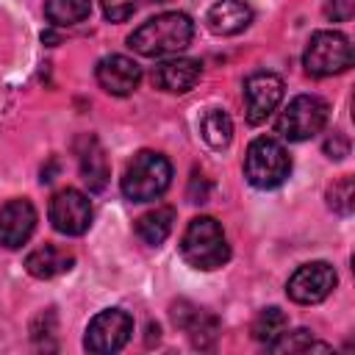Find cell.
<instances>
[{"label":"cell","mask_w":355,"mask_h":355,"mask_svg":"<svg viewBox=\"0 0 355 355\" xmlns=\"http://www.w3.org/2000/svg\"><path fill=\"white\" fill-rule=\"evenodd\" d=\"M191 36H194L191 17L183 11H166V14H158L147 22H141L128 36V44L139 55L155 58V55H169V53L186 50L191 44Z\"/></svg>","instance_id":"obj_1"},{"label":"cell","mask_w":355,"mask_h":355,"mask_svg":"<svg viewBox=\"0 0 355 355\" xmlns=\"http://www.w3.org/2000/svg\"><path fill=\"white\" fill-rule=\"evenodd\" d=\"M180 255L189 266L202 272L225 266L230 258V244L225 239L222 225L214 216H194L183 230Z\"/></svg>","instance_id":"obj_2"},{"label":"cell","mask_w":355,"mask_h":355,"mask_svg":"<svg viewBox=\"0 0 355 355\" xmlns=\"http://www.w3.org/2000/svg\"><path fill=\"white\" fill-rule=\"evenodd\" d=\"M172 183V164L166 155L155 150L136 153L122 175V194L130 202H150L158 200Z\"/></svg>","instance_id":"obj_3"},{"label":"cell","mask_w":355,"mask_h":355,"mask_svg":"<svg viewBox=\"0 0 355 355\" xmlns=\"http://www.w3.org/2000/svg\"><path fill=\"white\" fill-rule=\"evenodd\" d=\"M291 172V158L277 139L258 136L244 155V178L255 189H277Z\"/></svg>","instance_id":"obj_4"},{"label":"cell","mask_w":355,"mask_h":355,"mask_svg":"<svg viewBox=\"0 0 355 355\" xmlns=\"http://www.w3.org/2000/svg\"><path fill=\"white\" fill-rule=\"evenodd\" d=\"M302 67L313 78L341 75L352 67V44L341 31H316L302 53Z\"/></svg>","instance_id":"obj_5"},{"label":"cell","mask_w":355,"mask_h":355,"mask_svg":"<svg viewBox=\"0 0 355 355\" xmlns=\"http://www.w3.org/2000/svg\"><path fill=\"white\" fill-rule=\"evenodd\" d=\"M327 103L316 94H297L277 116V133L288 141H305L313 139L327 125Z\"/></svg>","instance_id":"obj_6"},{"label":"cell","mask_w":355,"mask_h":355,"mask_svg":"<svg viewBox=\"0 0 355 355\" xmlns=\"http://www.w3.org/2000/svg\"><path fill=\"white\" fill-rule=\"evenodd\" d=\"M130 333H133L130 313H125L119 308H105L89 322L83 347L94 355H111V352H119L130 341Z\"/></svg>","instance_id":"obj_7"},{"label":"cell","mask_w":355,"mask_h":355,"mask_svg":"<svg viewBox=\"0 0 355 355\" xmlns=\"http://www.w3.org/2000/svg\"><path fill=\"white\" fill-rule=\"evenodd\" d=\"M338 283L336 269L327 261H311L302 263L286 283V294L300 305H316L322 302Z\"/></svg>","instance_id":"obj_8"},{"label":"cell","mask_w":355,"mask_h":355,"mask_svg":"<svg viewBox=\"0 0 355 355\" xmlns=\"http://www.w3.org/2000/svg\"><path fill=\"white\" fill-rule=\"evenodd\" d=\"M283 78L275 72H255L244 80V114L250 125H261L283 100Z\"/></svg>","instance_id":"obj_9"},{"label":"cell","mask_w":355,"mask_h":355,"mask_svg":"<svg viewBox=\"0 0 355 355\" xmlns=\"http://www.w3.org/2000/svg\"><path fill=\"white\" fill-rule=\"evenodd\" d=\"M50 222L64 236H80L92 225V202L83 191L67 186L50 200Z\"/></svg>","instance_id":"obj_10"},{"label":"cell","mask_w":355,"mask_h":355,"mask_svg":"<svg viewBox=\"0 0 355 355\" xmlns=\"http://www.w3.org/2000/svg\"><path fill=\"white\" fill-rule=\"evenodd\" d=\"M94 78L100 89H105L114 97H128L141 83V67L128 55H105L94 67Z\"/></svg>","instance_id":"obj_11"},{"label":"cell","mask_w":355,"mask_h":355,"mask_svg":"<svg viewBox=\"0 0 355 355\" xmlns=\"http://www.w3.org/2000/svg\"><path fill=\"white\" fill-rule=\"evenodd\" d=\"M172 322L189 333V341L197 347V349H211L219 338V319L186 300L175 302L172 305Z\"/></svg>","instance_id":"obj_12"},{"label":"cell","mask_w":355,"mask_h":355,"mask_svg":"<svg viewBox=\"0 0 355 355\" xmlns=\"http://www.w3.org/2000/svg\"><path fill=\"white\" fill-rule=\"evenodd\" d=\"M36 227V208L31 200H8L0 208V244L6 250L22 247Z\"/></svg>","instance_id":"obj_13"},{"label":"cell","mask_w":355,"mask_h":355,"mask_svg":"<svg viewBox=\"0 0 355 355\" xmlns=\"http://www.w3.org/2000/svg\"><path fill=\"white\" fill-rule=\"evenodd\" d=\"M202 78V64L197 58H172L161 61L153 69V86L169 94H186L191 92Z\"/></svg>","instance_id":"obj_14"},{"label":"cell","mask_w":355,"mask_h":355,"mask_svg":"<svg viewBox=\"0 0 355 355\" xmlns=\"http://www.w3.org/2000/svg\"><path fill=\"white\" fill-rule=\"evenodd\" d=\"M205 22L219 36H233L252 22V8L244 0H219L208 8Z\"/></svg>","instance_id":"obj_15"},{"label":"cell","mask_w":355,"mask_h":355,"mask_svg":"<svg viewBox=\"0 0 355 355\" xmlns=\"http://www.w3.org/2000/svg\"><path fill=\"white\" fill-rule=\"evenodd\" d=\"M75 263L72 252L55 247V244H44V247H36L28 258H25V269L28 275L39 277V280H50V277H58L64 272H69Z\"/></svg>","instance_id":"obj_16"},{"label":"cell","mask_w":355,"mask_h":355,"mask_svg":"<svg viewBox=\"0 0 355 355\" xmlns=\"http://www.w3.org/2000/svg\"><path fill=\"white\" fill-rule=\"evenodd\" d=\"M78 161H80V178H83V183L92 191H103L105 183H108V158H105L103 144L94 136L86 139V147L80 150Z\"/></svg>","instance_id":"obj_17"},{"label":"cell","mask_w":355,"mask_h":355,"mask_svg":"<svg viewBox=\"0 0 355 355\" xmlns=\"http://www.w3.org/2000/svg\"><path fill=\"white\" fill-rule=\"evenodd\" d=\"M172 225H175V208L169 205H155L153 211L141 214L136 219V233L144 244L150 247H158L166 241V236L172 233Z\"/></svg>","instance_id":"obj_18"},{"label":"cell","mask_w":355,"mask_h":355,"mask_svg":"<svg viewBox=\"0 0 355 355\" xmlns=\"http://www.w3.org/2000/svg\"><path fill=\"white\" fill-rule=\"evenodd\" d=\"M200 136L205 139L208 147L225 150L230 144V139H233V119L222 108H208L200 116Z\"/></svg>","instance_id":"obj_19"},{"label":"cell","mask_w":355,"mask_h":355,"mask_svg":"<svg viewBox=\"0 0 355 355\" xmlns=\"http://www.w3.org/2000/svg\"><path fill=\"white\" fill-rule=\"evenodd\" d=\"M92 14V0H47L44 3V17L55 28H69Z\"/></svg>","instance_id":"obj_20"},{"label":"cell","mask_w":355,"mask_h":355,"mask_svg":"<svg viewBox=\"0 0 355 355\" xmlns=\"http://www.w3.org/2000/svg\"><path fill=\"white\" fill-rule=\"evenodd\" d=\"M272 352H288V355H294V352H313V349H319V352H330V344H324V341H316L313 336H311V330H305V327H300V330H291V333H280L272 344H266Z\"/></svg>","instance_id":"obj_21"},{"label":"cell","mask_w":355,"mask_h":355,"mask_svg":"<svg viewBox=\"0 0 355 355\" xmlns=\"http://www.w3.org/2000/svg\"><path fill=\"white\" fill-rule=\"evenodd\" d=\"M288 327V316L280 311V308H263L255 322H252V338L255 341H263V344H272L283 330Z\"/></svg>","instance_id":"obj_22"},{"label":"cell","mask_w":355,"mask_h":355,"mask_svg":"<svg viewBox=\"0 0 355 355\" xmlns=\"http://www.w3.org/2000/svg\"><path fill=\"white\" fill-rule=\"evenodd\" d=\"M327 205L333 214L338 216H349L352 208H355V180L349 175L338 178L330 189H327Z\"/></svg>","instance_id":"obj_23"},{"label":"cell","mask_w":355,"mask_h":355,"mask_svg":"<svg viewBox=\"0 0 355 355\" xmlns=\"http://www.w3.org/2000/svg\"><path fill=\"white\" fill-rule=\"evenodd\" d=\"M100 6H103L105 19L111 22H125L136 11V0H100Z\"/></svg>","instance_id":"obj_24"},{"label":"cell","mask_w":355,"mask_h":355,"mask_svg":"<svg viewBox=\"0 0 355 355\" xmlns=\"http://www.w3.org/2000/svg\"><path fill=\"white\" fill-rule=\"evenodd\" d=\"M324 153H327V158H333V161L347 158V155H349V139H347L341 130H333V133L327 136V141H324Z\"/></svg>","instance_id":"obj_25"},{"label":"cell","mask_w":355,"mask_h":355,"mask_svg":"<svg viewBox=\"0 0 355 355\" xmlns=\"http://www.w3.org/2000/svg\"><path fill=\"white\" fill-rule=\"evenodd\" d=\"M352 11H355V0H327V6H324V14H327L333 22L349 19Z\"/></svg>","instance_id":"obj_26"},{"label":"cell","mask_w":355,"mask_h":355,"mask_svg":"<svg viewBox=\"0 0 355 355\" xmlns=\"http://www.w3.org/2000/svg\"><path fill=\"white\" fill-rule=\"evenodd\" d=\"M208 200V180L202 175H194L189 183V202H205Z\"/></svg>","instance_id":"obj_27"},{"label":"cell","mask_w":355,"mask_h":355,"mask_svg":"<svg viewBox=\"0 0 355 355\" xmlns=\"http://www.w3.org/2000/svg\"><path fill=\"white\" fill-rule=\"evenodd\" d=\"M153 3H169V0H153Z\"/></svg>","instance_id":"obj_28"}]
</instances>
